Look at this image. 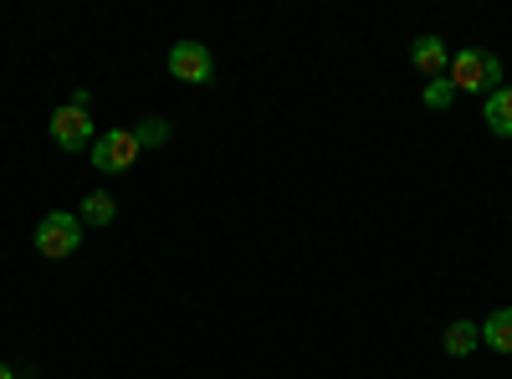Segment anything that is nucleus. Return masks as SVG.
<instances>
[{"label": "nucleus", "mask_w": 512, "mask_h": 379, "mask_svg": "<svg viewBox=\"0 0 512 379\" xmlns=\"http://www.w3.org/2000/svg\"><path fill=\"white\" fill-rule=\"evenodd\" d=\"M52 144L62 154H82L93 144V93L88 88H77L57 113H52Z\"/></svg>", "instance_id": "nucleus-1"}, {"label": "nucleus", "mask_w": 512, "mask_h": 379, "mask_svg": "<svg viewBox=\"0 0 512 379\" xmlns=\"http://www.w3.org/2000/svg\"><path fill=\"white\" fill-rule=\"evenodd\" d=\"M446 82L456 93H497L502 88V62L492 52H456L451 67H446Z\"/></svg>", "instance_id": "nucleus-2"}, {"label": "nucleus", "mask_w": 512, "mask_h": 379, "mask_svg": "<svg viewBox=\"0 0 512 379\" xmlns=\"http://www.w3.org/2000/svg\"><path fill=\"white\" fill-rule=\"evenodd\" d=\"M82 246V216H67V210H52V216H41L36 226V251L47 262H62Z\"/></svg>", "instance_id": "nucleus-3"}, {"label": "nucleus", "mask_w": 512, "mask_h": 379, "mask_svg": "<svg viewBox=\"0 0 512 379\" xmlns=\"http://www.w3.org/2000/svg\"><path fill=\"white\" fill-rule=\"evenodd\" d=\"M169 72H175V82L205 88V82H216V57H210L205 41H175V47H169Z\"/></svg>", "instance_id": "nucleus-4"}, {"label": "nucleus", "mask_w": 512, "mask_h": 379, "mask_svg": "<svg viewBox=\"0 0 512 379\" xmlns=\"http://www.w3.org/2000/svg\"><path fill=\"white\" fill-rule=\"evenodd\" d=\"M134 159H139V139L134 129H108L93 139V164L103 175H123V170H134Z\"/></svg>", "instance_id": "nucleus-5"}, {"label": "nucleus", "mask_w": 512, "mask_h": 379, "mask_svg": "<svg viewBox=\"0 0 512 379\" xmlns=\"http://www.w3.org/2000/svg\"><path fill=\"white\" fill-rule=\"evenodd\" d=\"M410 62H415V72H425V77H446L451 52H446L441 36H420V41H410Z\"/></svg>", "instance_id": "nucleus-6"}, {"label": "nucleus", "mask_w": 512, "mask_h": 379, "mask_svg": "<svg viewBox=\"0 0 512 379\" xmlns=\"http://www.w3.org/2000/svg\"><path fill=\"white\" fill-rule=\"evenodd\" d=\"M482 344V323H466V318H456L451 328H446V339H441V349L451 354V359H466Z\"/></svg>", "instance_id": "nucleus-7"}, {"label": "nucleus", "mask_w": 512, "mask_h": 379, "mask_svg": "<svg viewBox=\"0 0 512 379\" xmlns=\"http://www.w3.org/2000/svg\"><path fill=\"white\" fill-rule=\"evenodd\" d=\"M482 118H487V129H492L497 139H512V88H497V93L487 98Z\"/></svg>", "instance_id": "nucleus-8"}, {"label": "nucleus", "mask_w": 512, "mask_h": 379, "mask_svg": "<svg viewBox=\"0 0 512 379\" xmlns=\"http://www.w3.org/2000/svg\"><path fill=\"white\" fill-rule=\"evenodd\" d=\"M482 344L497 349V354H512V308H497V313L482 323Z\"/></svg>", "instance_id": "nucleus-9"}, {"label": "nucleus", "mask_w": 512, "mask_h": 379, "mask_svg": "<svg viewBox=\"0 0 512 379\" xmlns=\"http://www.w3.org/2000/svg\"><path fill=\"white\" fill-rule=\"evenodd\" d=\"M113 216H118V205H113L108 190H93L88 200H82V226H108Z\"/></svg>", "instance_id": "nucleus-10"}, {"label": "nucleus", "mask_w": 512, "mask_h": 379, "mask_svg": "<svg viewBox=\"0 0 512 379\" xmlns=\"http://www.w3.org/2000/svg\"><path fill=\"white\" fill-rule=\"evenodd\" d=\"M420 103L431 108V113H446L456 103V88H451L446 77H431V82H425V93H420Z\"/></svg>", "instance_id": "nucleus-11"}, {"label": "nucleus", "mask_w": 512, "mask_h": 379, "mask_svg": "<svg viewBox=\"0 0 512 379\" xmlns=\"http://www.w3.org/2000/svg\"><path fill=\"white\" fill-rule=\"evenodd\" d=\"M134 139H139V149H154V144H164V139H169V118H144L139 129H134Z\"/></svg>", "instance_id": "nucleus-12"}, {"label": "nucleus", "mask_w": 512, "mask_h": 379, "mask_svg": "<svg viewBox=\"0 0 512 379\" xmlns=\"http://www.w3.org/2000/svg\"><path fill=\"white\" fill-rule=\"evenodd\" d=\"M0 379H21V374H16L11 364H0Z\"/></svg>", "instance_id": "nucleus-13"}]
</instances>
